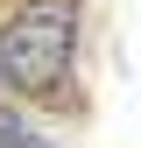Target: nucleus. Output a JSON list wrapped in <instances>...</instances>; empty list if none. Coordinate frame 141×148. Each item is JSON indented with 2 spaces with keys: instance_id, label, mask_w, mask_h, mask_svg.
Returning <instances> with one entry per match:
<instances>
[{
  "instance_id": "f257e3e1",
  "label": "nucleus",
  "mask_w": 141,
  "mask_h": 148,
  "mask_svg": "<svg viewBox=\"0 0 141 148\" xmlns=\"http://www.w3.org/2000/svg\"><path fill=\"white\" fill-rule=\"evenodd\" d=\"M85 0H14L0 21V85L28 106H64L78 78Z\"/></svg>"
},
{
  "instance_id": "f03ea898",
  "label": "nucleus",
  "mask_w": 141,
  "mask_h": 148,
  "mask_svg": "<svg viewBox=\"0 0 141 148\" xmlns=\"http://www.w3.org/2000/svg\"><path fill=\"white\" fill-rule=\"evenodd\" d=\"M0 148H49V141H42V127H35L28 113L0 106Z\"/></svg>"
}]
</instances>
